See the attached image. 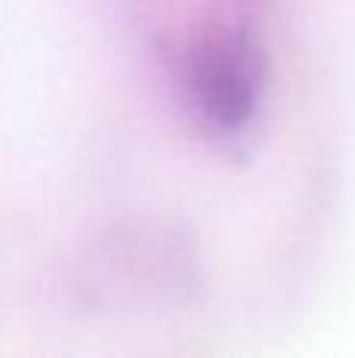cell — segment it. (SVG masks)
<instances>
[{
  "label": "cell",
  "instance_id": "obj_1",
  "mask_svg": "<svg viewBox=\"0 0 355 358\" xmlns=\"http://www.w3.org/2000/svg\"><path fill=\"white\" fill-rule=\"evenodd\" d=\"M85 283L123 305L182 302L189 289L198 286V267L180 229L126 220L94 248Z\"/></svg>",
  "mask_w": 355,
  "mask_h": 358
},
{
  "label": "cell",
  "instance_id": "obj_2",
  "mask_svg": "<svg viewBox=\"0 0 355 358\" xmlns=\"http://www.w3.org/2000/svg\"><path fill=\"white\" fill-rule=\"evenodd\" d=\"M268 54L249 25H220L195 41L189 54V94L217 129H239L252 120L264 92Z\"/></svg>",
  "mask_w": 355,
  "mask_h": 358
}]
</instances>
